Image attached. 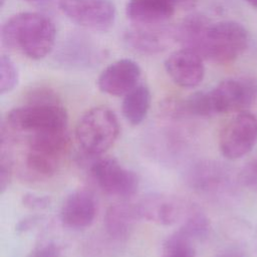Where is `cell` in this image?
Returning a JSON list of instances; mask_svg holds the SVG:
<instances>
[{"label": "cell", "instance_id": "1", "mask_svg": "<svg viewBox=\"0 0 257 257\" xmlns=\"http://www.w3.org/2000/svg\"><path fill=\"white\" fill-rule=\"evenodd\" d=\"M67 123V111L57 95L49 89L38 88L31 91L25 104L7 113L2 126L12 133L33 135L66 131Z\"/></svg>", "mask_w": 257, "mask_h": 257}, {"label": "cell", "instance_id": "2", "mask_svg": "<svg viewBox=\"0 0 257 257\" xmlns=\"http://www.w3.org/2000/svg\"><path fill=\"white\" fill-rule=\"evenodd\" d=\"M56 28L47 16L21 12L11 16L1 28L2 43L33 60L47 56L54 47Z\"/></svg>", "mask_w": 257, "mask_h": 257}, {"label": "cell", "instance_id": "3", "mask_svg": "<svg viewBox=\"0 0 257 257\" xmlns=\"http://www.w3.org/2000/svg\"><path fill=\"white\" fill-rule=\"evenodd\" d=\"M119 135L116 114L108 107L95 106L85 111L75 127V140L81 151L87 156H99L105 153Z\"/></svg>", "mask_w": 257, "mask_h": 257}, {"label": "cell", "instance_id": "4", "mask_svg": "<svg viewBox=\"0 0 257 257\" xmlns=\"http://www.w3.org/2000/svg\"><path fill=\"white\" fill-rule=\"evenodd\" d=\"M249 34L246 28L231 20L211 23L204 36L199 54L216 63H229L248 47Z\"/></svg>", "mask_w": 257, "mask_h": 257}, {"label": "cell", "instance_id": "5", "mask_svg": "<svg viewBox=\"0 0 257 257\" xmlns=\"http://www.w3.org/2000/svg\"><path fill=\"white\" fill-rule=\"evenodd\" d=\"M68 143L67 130L30 135L25 159L29 174L38 179L53 176L66 153Z\"/></svg>", "mask_w": 257, "mask_h": 257}, {"label": "cell", "instance_id": "6", "mask_svg": "<svg viewBox=\"0 0 257 257\" xmlns=\"http://www.w3.org/2000/svg\"><path fill=\"white\" fill-rule=\"evenodd\" d=\"M208 93L214 114L241 112L256 98L257 80L247 76L228 78L208 90Z\"/></svg>", "mask_w": 257, "mask_h": 257}, {"label": "cell", "instance_id": "7", "mask_svg": "<svg viewBox=\"0 0 257 257\" xmlns=\"http://www.w3.org/2000/svg\"><path fill=\"white\" fill-rule=\"evenodd\" d=\"M257 143V117L248 112H238L223 127L219 147L222 155L237 160L247 155Z\"/></svg>", "mask_w": 257, "mask_h": 257}, {"label": "cell", "instance_id": "8", "mask_svg": "<svg viewBox=\"0 0 257 257\" xmlns=\"http://www.w3.org/2000/svg\"><path fill=\"white\" fill-rule=\"evenodd\" d=\"M58 6L71 21L92 30L109 29L116 16L115 6L109 0H58Z\"/></svg>", "mask_w": 257, "mask_h": 257}, {"label": "cell", "instance_id": "9", "mask_svg": "<svg viewBox=\"0 0 257 257\" xmlns=\"http://www.w3.org/2000/svg\"><path fill=\"white\" fill-rule=\"evenodd\" d=\"M189 186L196 192L220 197L234 192L235 180L231 170L224 164L215 161H202L195 164L188 172Z\"/></svg>", "mask_w": 257, "mask_h": 257}, {"label": "cell", "instance_id": "10", "mask_svg": "<svg viewBox=\"0 0 257 257\" xmlns=\"http://www.w3.org/2000/svg\"><path fill=\"white\" fill-rule=\"evenodd\" d=\"M90 174L95 184L108 195L131 197L139 188L138 176L113 158L96 160L90 166Z\"/></svg>", "mask_w": 257, "mask_h": 257}, {"label": "cell", "instance_id": "11", "mask_svg": "<svg viewBox=\"0 0 257 257\" xmlns=\"http://www.w3.org/2000/svg\"><path fill=\"white\" fill-rule=\"evenodd\" d=\"M124 42L135 52L158 54L176 42L175 26L164 23L136 24L124 33Z\"/></svg>", "mask_w": 257, "mask_h": 257}, {"label": "cell", "instance_id": "12", "mask_svg": "<svg viewBox=\"0 0 257 257\" xmlns=\"http://www.w3.org/2000/svg\"><path fill=\"white\" fill-rule=\"evenodd\" d=\"M136 205L141 219L165 226L179 222L194 208L179 198L161 194L148 195Z\"/></svg>", "mask_w": 257, "mask_h": 257}, {"label": "cell", "instance_id": "13", "mask_svg": "<svg viewBox=\"0 0 257 257\" xmlns=\"http://www.w3.org/2000/svg\"><path fill=\"white\" fill-rule=\"evenodd\" d=\"M204 58L197 52L182 47L171 53L165 60V69L171 79L179 86L193 88L198 86L205 75Z\"/></svg>", "mask_w": 257, "mask_h": 257}, {"label": "cell", "instance_id": "14", "mask_svg": "<svg viewBox=\"0 0 257 257\" xmlns=\"http://www.w3.org/2000/svg\"><path fill=\"white\" fill-rule=\"evenodd\" d=\"M142 74L140 65L133 59H118L104 68L97 78V86L103 93L125 95L138 85Z\"/></svg>", "mask_w": 257, "mask_h": 257}, {"label": "cell", "instance_id": "15", "mask_svg": "<svg viewBox=\"0 0 257 257\" xmlns=\"http://www.w3.org/2000/svg\"><path fill=\"white\" fill-rule=\"evenodd\" d=\"M96 212L97 204L93 194L86 190H76L64 200L60 210V219L64 226L79 230L93 223Z\"/></svg>", "mask_w": 257, "mask_h": 257}, {"label": "cell", "instance_id": "16", "mask_svg": "<svg viewBox=\"0 0 257 257\" xmlns=\"http://www.w3.org/2000/svg\"><path fill=\"white\" fill-rule=\"evenodd\" d=\"M176 7L167 0H128L125 14L135 24L164 23L175 13Z\"/></svg>", "mask_w": 257, "mask_h": 257}, {"label": "cell", "instance_id": "17", "mask_svg": "<svg viewBox=\"0 0 257 257\" xmlns=\"http://www.w3.org/2000/svg\"><path fill=\"white\" fill-rule=\"evenodd\" d=\"M141 219L137 205L120 203L110 206L104 215V228L106 233L117 240L127 238L136 222Z\"/></svg>", "mask_w": 257, "mask_h": 257}, {"label": "cell", "instance_id": "18", "mask_svg": "<svg viewBox=\"0 0 257 257\" xmlns=\"http://www.w3.org/2000/svg\"><path fill=\"white\" fill-rule=\"evenodd\" d=\"M211 23L202 14H191L187 16L175 26L176 42H179L182 47L191 49L199 54L204 36Z\"/></svg>", "mask_w": 257, "mask_h": 257}, {"label": "cell", "instance_id": "19", "mask_svg": "<svg viewBox=\"0 0 257 257\" xmlns=\"http://www.w3.org/2000/svg\"><path fill=\"white\" fill-rule=\"evenodd\" d=\"M152 101L151 91L148 86L138 84L128 91L121 102V112L125 120L132 125L142 123L150 110Z\"/></svg>", "mask_w": 257, "mask_h": 257}, {"label": "cell", "instance_id": "20", "mask_svg": "<svg viewBox=\"0 0 257 257\" xmlns=\"http://www.w3.org/2000/svg\"><path fill=\"white\" fill-rule=\"evenodd\" d=\"M186 237L195 241L205 240L210 232V223L206 215L199 209L193 208L186 220L183 221V225L178 230Z\"/></svg>", "mask_w": 257, "mask_h": 257}, {"label": "cell", "instance_id": "21", "mask_svg": "<svg viewBox=\"0 0 257 257\" xmlns=\"http://www.w3.org/2000/svg\"><path fill=\"white\" fill-rule=\"evenodd\" d=\"M61 57L71 65L82 66L93 63L98 57V52L89 43L77 41L76 43L70 42L66 47H63Z\"/></svg>", "mask_w": 257, "mask_h": 257}, {"label": "cell", "instance_id": "22", "mask_svg": "<svg viewBox=\"0 0 257 257\" xmlns=\"http://www.w3.org/2000/svg\"><path fill=\"white\" fill-rule=\"evenodd\" d=\"M19 82V72L15 62L7 55L0 58V93L12 91Z\"/></svg>", "mask_w": 257, "mask_h": 257}, {"label": "cell", "instance_id": "23", "mask_svg": "<svg viewBox=\"0 0 257 257\" xmlns=\"http://www.w3.org/2000/svg\"><path fill=\"white\" fill-rule=\"evenodd\" d=\"M194 244L179 237H169L164 246L163 257H195Z\"/></svg>", "mask_w": 257, "mask_h": 257}, {"label": "cell", "instance_id": "24", "mask_svg": "<svg viewBox=\"0 0 257 257\" xmlns=\"http://www.w3.org/2000/svg\"><path fill=\"white\" fill-rule=\"evenodd\" d=\"M239 183L254 192H257V158L247 163L238 175Z\"/></svg>", "mask_w": 257, "mask_h": 257}, {"label": "cell", "instance_id": "25", "mask_svg": "<svg viewBox=\"0 0 257 257\" xmlns=\"http://www.w3.org/2000/svg\"><path fill=\"white\" fill-rule=\"evenodd\" d=\"M12 177V162L7 153L1 150L0 158V191L3 194L8 188Z\"/></svg>", "mask_w": 257, "mask_h": 257}, {"label": "cell", "instance_id": "26", "mask_svg": "<svg viewBox=\"0 0 257 257\" xmlns=\"http://www.w3.org/2000/svg\"><path fill=\"white\" fill-rule=\"evenodd\" d=\"M23 205L29 209L41 210L49 205V198L46 196H38L34 194H26L22 199Z\"/></svg>", "mask_w": 257, "mask_h": 257}, {"label": "cell", "instance_id": "27", "mask_svg": "<svg viewBox=\"0 0 257 257\" xmlns=\"http://www.w3.org/2000/svg\"><path fill=\"white\" fill-rule=\"evenodd\" d=\"M29 257H62V254L55 244L46 243L36 247Z\"/></svg>", "mask_w": 257, "mask_h": 257}, {"label": "cell", "instance_id": "28", "mask_svg": "<svg viewBox=\"0 0 257 257\" xmlns=\"http://www.w3.org/2000/svg\"><path fill=\"white\" fill-rule=\"evenodd\" d=\"M217 257H245V254L240 247H230L222 251Z\"/></svg>", "mask_w": 257, "mask_h": 257}, {"label": "cell", "instance_id": "29", "mask_svg": "<svg viewBox=\"0 0 257 257\" xmlns=\"http://www.w3.org/2000/svg\"><path fill=\"white\" fill-rule=\"evenodd\" d=\"M170 3H172L176 8H184V9H189L194 7L197 4L198 0H167Z\"/></svg>", "mask_w": 257, "mask_h": 257}, {"label": "cell", "instance_id": "30", "mask_svg": "<svg viewBox=\"0 0 257 257\" xmlns=\"http://www.w3.org/2000/svg\"><path fill=\"white\" fill-rule=\"evenodd\" d=\"M251 7L257 9V0H245Z\"/></svg>", "mask_w": 257, "mask_h": 257}, {"label": "cell", "instance_id": "31", "mask_svg": "<svg viewBox=\"0 0 257 257\" xmlns=\"http://www.w3.org/2000/svg\"><path fill=\"white\" fill-rule=\"evenodd\" d=\"M26 1H31V2H37V1H43V0H26Z\"/></svg>", "mask_w": 257, "mask_h": 257}, {"label": "cell", "instance_id": "32", "mask_svg": "<svg viewBox=\"0 0 257 257\" xmlns=\"http://www.w3.org/2000/svg\"><path fill=\"white\" fill-rule=\"evenodd\" d=\"M4 1H5V0H0V2H1V6H3V4H4Z\"/></svg>", "mask_w": 257, "mask_h": 257}]
</instances>
